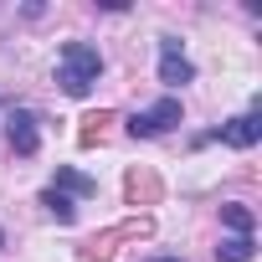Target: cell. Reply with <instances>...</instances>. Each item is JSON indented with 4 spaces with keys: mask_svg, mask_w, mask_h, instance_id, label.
<instances>
[{
    "mask_svg": "<svg viewBox=\"0 0 262 262\" xmlns=\"http://www.w3.org/2000/svg\"><path fill=\"white\" fill-rule=\"evenodd\" d=\"M103 77V52L88 47V41H67L62 57H57V82L67 98H88V88Z\"/></svg>",
    "mask_w": 262,
    "mask_h": 262,
    "instance_id": "obj_1",
    "label": "cell"
},
{
    "mask_svg": "<svg viewBox=\"0 0 262 262\" xmlns=\"http://www.w3.org/2000/svg\"><path fill=\"white\" fill-rule=\"evenodd\" d=\"M149 236H155V216H128V221H118V226L88 236V242L77 247V257H82V262H113L128 242H149Z\"/></svg>",
    "mask_w": 262,
    "mask_h": 262,
    "instance_id": "obj_2",
    "label": "cell"
},
{
    "mask_svg": "<svg viewBox=\"0 0 262 262\" xmlns=\"http://www.w3.org/2000/svg\"><path fill=\"white\" fill-rule=\"evenodd\" d=\"M123 201L134 206V216H149V206L165 201L160 170H155V165H128V175H123Z\"/></svg>",
    "mask_w": 262,
    "mask_h": 262,
    "instance_id": "obj_3",
    "label": "cell"
},
{
    "mask_svg": "<svg viewBox=\"0 0 262 262\" xmlns=\"http://www.w3.org/2000/svg\"><path fill=\"white\" fill-rule=\"evenodd\" d=\"M180 118H185L180 98H160L155 108H144V113H134V118H128V134H134V139H160V134H170Z\"/></svg>",
    "mask_w": 262,
    "mask_h": 262,
    "instance_id": "obj_4",
    "label": "cell"
},
{
    "mask_svg": "<svg viewBox=\"0 0 262 262\" xmlns=\"http://www.w3.org/2000/svg\"><path fill=\"white\" fill-rule=\"evenodd\" d=\"M6 139H11V149H16L21 160H31V155L41 149V118H36L31 108H16V113L6 118Z\"/></svg>",
    "mask_w": 262,
    "mask_h": 262,
    "instance_id": "obj_5",
    "label": "cell"
},
{
    "mask_svg": "<svg viewBox=\"0 0 262 262\" xmlns=\"http://www.w3.org/2000/svg\"><path fill=\"white\" fill-rule=\"evenodd\" d=\"M195 77V67H190V57L180 52V41L175 36H160V82L165 88H185Z\"/></svg>",
    "mask_w": 262,
    "mask_h": 262,
    "instance_id": "obj_6",
    "label": "cell"
},
{
    "mask_svg": "<svg viewBox=\"0 0 262 262\" xmlns=\"http://www.w3.org/2000/svg\"><path fill=\"white\" fill-rule=\"evenodd\" d=\"M216 139H221L226 149H252V144L262 139V113L252 108V113H242V118H226V123L216 128Z\"/></svg>",
    "mask_w": 262,
    "mask_h": 262,
    "instance_id": "obj_7",
    "label": "cell"
},
{
    "mask_svg": "<svg viewBox=\"0 0 262 262\" xmlns=\"http://www.w3.org/2000/svg\"><path fill=\"white\" fill-rule=\"evenodd\" d=\"M113 123H118V118H113L108 108H98V113H88V118H82V128H77V144H82V149H93V144H103V139L113 134Z\"/></svg>",
    "mask_w": 262,
    "mask_h": 262,
    "instance_id": "obj_8",
    "label": "cell"
},
{
    "mask_svg": "<svg viewBox=\"0 0 262 262\" xmlns=\"http://www.w3.org/2000/svg\"><path fill=\"white\" fill-rule=\"evenodd\" d=\"M41 206H47V216H52L57 226H72V221H77V206H72V195H62V190H52V185L41 190Z\"/></svg>",
    "mask_w": 262,
    "mask_h": 262,
    "instance_id": "obj_9",
    "label": "cell"
},
{
    "mask_svg": "<svg viewBox=\"0 0 262 262\" xmlns=\"http://www.w3.org/2000/svg\"><path fill=\"white\" fill-rule=\"evenodd\" d=\"M252 252H257V236H231V242L216 247L221 262H252Z\"/></svg>",
    "mask_w": 262,
    "mask_h": 262,
    "instance_id": "obj_10",
    "label": "cell"
},
{
    "mask_svg": "<svg viewBox=\"0 0 262 262\" xmlns=\"http://www.w3.org/2000/svg\"><path fill=\"white\" fill-rule=\"evenodd\" d=\"M52 190H62V195H67V190H72V195H93L98 185H93L88 175H77V170H67V165H62V170H57V185H52Z\"/></svg>",
    "mask_w": 262,
    "mask_h": 262,
    "instance_id": "obj_11",
    "label": "cell"
},
{
    "mask_svg": "<svg viewBox=\"0 0 262 262\" xmlns=\"http://www.w3.org/2000/svg\"><path fill=\"white\" fill-rule=\"evenodd\" d=\"M221 221H226L236 236H252V231H257V216H252L247 206H221Z\"/></svg>",
    "mask_w": 262,
    "mask_h": 262,
    "instance_id": "obj_12",
    "label": "cell"
},
{
    "mask_svg": "<svg viewBox=\"0 0 262 262\" xmlns=\"http://www.w3.org/2000/svg\"><path fill=\"white\" fill-rule=\"evenodd\" d=\"M155 262H185V257H155Z\"/></svg>",
    "mask_w": 262,
    "mask_h": 262,
    "instance_id": "obj_13",
    "label": "cell"
},
{
    "mask_svg": "<svg viewBox=\"0 0 262 262\" xmlns=\"http://www.w3.org/2000/svg\"><path fill=\"white\" fill-rule=\"evenodd\" d=\"M0 247H6V231H0Z\"/></svg>",
    "mask_w": 262,
    "mask_h": 262,
    "instance_id": "obj_14",
    "label": "cell"
}]
</instances>
